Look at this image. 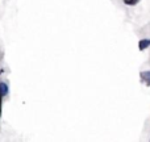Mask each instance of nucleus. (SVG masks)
<instances>
[{
    "label": "nucleus",
    "mask_w": 150,
    "mask_h": 142,
    "mask_svg": "<svg viewBox=\"0 0 150 142\" xmlns=\"http://www.w3.org/2000/svg\"><path fill=\"white\" fill-rule=\"evenodd\" d=\"M141 79H142V82H145L148 85H150V71H142L140 74Z\"/></svg>",
    "instance_id": "obj_1"
},
{
    "label": "nucleus",
    "mask_w": 150,
    "mask_h": 142,
    "mask_svg": "<svg viewBox=\"0 0 150 142\" xmlns=\"http://www.w3.org/2000/svg\"><path fill=\"white\" fill-rule=\"evenodd\" d=\"M150 46V40H140V44H138V47H140V50H145L146 47Z\"/></svg>",
    "instance_id": "obj_2"
},
{
    "label": "nucleus",
    "mask_w": 150,
    "mask_h": 142,
    "mask_svg": "<svg viewBox=\"0 0 150 142\" xmlns=\"http://www.w3.org/2000/svg\"><path fill=\"white\" fill-rule=\"evenodd\" d=\"M0 114H1V93H0Z\"/></svg>",
    "instance_id": "obj_5"
},
{
    "label": "nucleus",
    "mask_w": 150,
    "mask_h": 142,
    "mask_svg": "<svg viewBox=\"0 0 150 142\" xmlns=\"http://www.w3.org/2000/svg\"><path fill=\"white\" fill-rule=\"evenodd\" d=\"M138 1H140V0H124V3L128 5H136Z\"/></svg>",
    "instance_id": "obj_4"
},
{
    "label": "nucleus",
    "mask_w": 150,
    "mask_h": 142,
    "mask_svg": "<svg viewBox=\"0 0 150 142\" xmlns=\"http://www.w3.org/2000/svg\"><path fill=\"white\" fill-rule=\"evenodd\" d=\"M0 93H1V96H5L8 93V87L5 83H0Z\"/></svg>",
    "instance_id": "obj_3"
}]
</instances>
